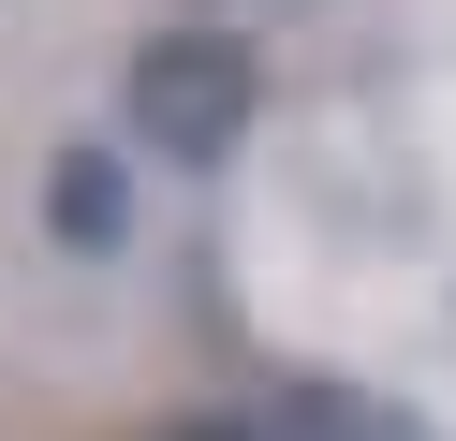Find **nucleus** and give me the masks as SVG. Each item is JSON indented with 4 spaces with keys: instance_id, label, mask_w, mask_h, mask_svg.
<instances>
[{
    "instance_id": "f257e3e1",
    "label": "nucleus",
    "mask_w": 456,
    "mask_h": 441,
    "mask_svg": "<svg viewBox=\"0 0 456 441\" xmlns=\"http://www.w3.org/2000/svg\"><path fill=\"white\" fill-rule=\"evenodd\" d=\"M133 118H148V147H177V162H221V147L265 118V59H250L236 29H148V45H133Z\"/></svg>"
},
{
    "instance_id": "f03ea898",
    "label": "nucleus",
    "mask_w": 456,
    "mask_h": 441,
    "mask_svg": "<svg viewBox=\"0 0 456 441\" xmlns=\"http://www.w3.org/2000/svg\"><path fill=\"white\" fill-rule=\"evenodd\" d=\"M45 221H60V250H118V162H103V147H74L60 192H45Z\"/></svg>"
},
{
    "instance_id": "7ed1b4c3",
    "label": "nucleus",
    "mask_w": 456,
    "mask_h": 441,
    "mask_svg": "<svg viewBox=\"0 0 456 441\" xmlns=\"http://www.w3.org/2000/svg\"><path fill=\"white\" fill-rule=\"evenodd\" d=\"M280 441H427V427H412V412H383V397L309 382V397H280Z\"/></svg>"
},
{
    "instance_id": "20e7f679",
    "label": "nucleus",
    "mask_w": 456,
    "mask_h": 441,
    "mask_svg": "<svg viewBox=\"0 0 456 441\" xmlns=\"http://www.w3.org/2000/svg\"><path fill=\"white\" fill-rule=\"evenodd\" d=\"M177 441H280V427H177Z\"/></svg>"
}]
</instances>
